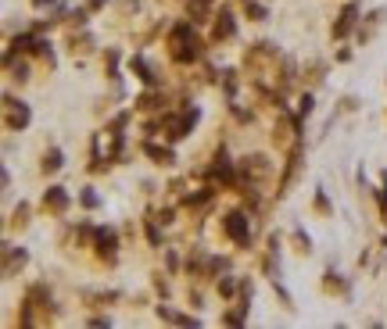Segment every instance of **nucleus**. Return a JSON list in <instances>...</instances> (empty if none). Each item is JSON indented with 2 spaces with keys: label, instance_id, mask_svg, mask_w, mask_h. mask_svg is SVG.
Returning <instances> with one entry per match:
<instances>
[{
  "label": "nucleus",
  "instance_id": "nucleus-1",
  "mask_svg": "<svg viewBox=\"0 0 387 329\" xmlns=\"http://www.w3.org/2000/svg\"><path fill=\"white\" fill-rule=\"evenodd\" d=\"M229 233H233V236H237V240H244V226H240V222H237V215H233V222H229Z\"/></svg>",
  "mask_w": 387,
  "mask_h": 329
}]
</instances>
